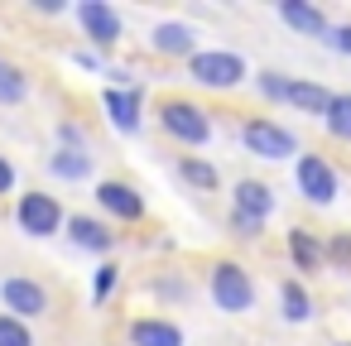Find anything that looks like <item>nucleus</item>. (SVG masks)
I'll return each mask as SVG.
<instances>
[{
    "label": "nucleus",
    "instance_id": "obj_29",
    "mask_svg": "<svg viewBox=\"0 0 351 346\" xmlns=\"http://www.w3.org/2000/svg\"><path fill=\"white\" fill-rule=\"evenodd\" d=\"M231 231H236V236H245V240H255L265 226H260V221H250V217H236V212H231Z\"/></svg>",
    "mask_w": 351,
    "mask_h": 346
},
{
    "label": "nucleus",
    "instance_id": "obj_11",
    "mask_svg": "<svg viewBox=\"0 0 351 346\" xmlns=\"http://www.w3.org/2000/svg\"><path fill=\"white\" fill-rule=\"evenodd\" d=\"M231 212L236 217H250V221H269V212H274V188L269 183H260V178H241L236 188H231Z\"/></svg>",
    "mask_w": 351,
    "mask_h": 346
},
{
    "label": "nucleus",
    "instance_id": "obj_7",
    "mask_svg": "<svg viewBox=\"0 0 351 346\" xmlns=\"http://www.w3.org/2000/svg\"><path fill=\"white\" fill-rule=\"evenodd\" d=\"M0 308H5L10 317L29 322V317H44L49 312V288L29 274H10V279H0Z\"/></svg>",
    "mask_w": 351,
    "mask_h": 346
},
{
    "label": "nucleus",
    "instance_id": "obj_12",
    "mask_svg": "<svg viewBox=\"0 0 351 346\" xmlns=\"http://www.w3.org/2000/svg\"><path fill=\"white\" fill-rule=\"evenodd\" d=\"M149 49L164 53V58H193V53H197V34H193V25H183V20H159V25L149 29Z\"/></svg>",
    "mask_w": 351,
    "mask_h": 346
},
{
    "label": "nucleus",
    "instance_id": "obj_1",
    "mask_svg": "<svg viewBox=\"0 0 351 346\" xmlns=\"http://www.w3.org/2000/svg\"><path fill=\"white\" fill-rule=\"evenodd\" d=\"M188 77L197 87H207V92H236L250 77V68H245V58L236 49H197L188 58Z\"/></svg>",
    "mask_w": 351,
    "mask_h": 346
},
{
    "label": "nucleus",
    "instance_id": "obj_24",
    "mask_svg": "<svg viewBox=\"0 0 351 346\" xmlns=\"http://www.w3.org/2000/svg\"><path fill=\"white\" fill-rule=\"evenodd\" d=\"M0 346H34V332H29V322L10 317V312H0Z\"/></svg>",
    "mask_w": 351,
    "mask_h": 346
},
{
    "label": "nucleus",
    "instance_id": "obj_17",
    "mask_svg": "<svg viewBox=\"0 0 351 346\" xmlns=\"http://www.w3.org/2000/svg\"><path fill=\"white\" fill-rule=\"evenodd\" d=\"M49 173L63 178V183H82V178H92V154L87 149H53Z\"/></svg>",
    "mask_w": 351,
    "mask_h": 346
},
{
    "label": "nucleus",
    "instance_id": "obj_32",
    "mask_svg": "<svg viewBox=\"0 0 351 346\" xmlns=\"http://www.w3.org/2000/svg\"><path fill=\"white\" fill-rule=\"evenodd\" d=\"M337 346H351V341H337Z\"/></svg>",
    "mask_w": 351,
    "mask_h": 346
},
{
    "label": "nucleus",
    "instance_id": "obj_30",
    "mask_svg": "<svg viewBox=\"0 0 351 346\" xmlns=\"http://www.w3.org/2000/svg\"><path fill=\"white\" fill-rule=\"evenodd\" d=\"M5 193H15V164L0 154V197H5Z\"/></svg>",
    "mask_w": 351,
    "mask_h": 346
},
{
    "label": "nucleus",
    "instance_id": "obj_28",
    "mask_svg": "<svg viewBox=\"0 0 351 346\" xmlns=\"http://www.w3.org/2000/svg\"><path fill=\"white\" fill-rule=\"evenodd\" d=\"M332 53H341V58H351V25H332V34L322 39Z\"/></svg>",
    "mask_w": 351,
    "mask_h": 346
},
{
    "label": "nucleus",
    "instance_id": "obj_8",
    "mask_svg": "<svg viewBox=\"0 0 351 346\" xmlns=\"http://www.w3.org/2000/svg\"><path fill=\"white\" fill-rule=\"evenodd\" d=\"M73 15H77L82 34L92 39V49H116V44H121V34H125L121 15L106 5V0H77V5H73Z\"/></svg>",
    "mask_w": 351,
    "mask_h": 346
},
{
    "label": "nucleus",
    "instance_id": "obj_10",
    "mask_svg": "<svg viewBox=\"0 0 351 346\" xmlns=\"http://www.w3.org/2000/svg\"><path fill=\"white\" fill-rule=\"evenodd\" d=\"M140 106H145V92L140 87H106L101 92V111H106V121L121 130V135H140Z\"/></svg>",
    "mask_w": 351,
    "mask_h": 346
},
{
    "label": "nucleus",
    "instance_id": "obj_13",
    "mask_svg": "<svg viewBox=\"0 0 351 346\" xmlns=\"http://www.w3.org/2000/svg\"><path fill=\"white\" fill-rule=\"evenodd\" d=\"M63 231H68V240L77 245V250H92V255H111L116 250V231L106 226V221H97V217H68L63 221Z\"/></svg>",
    "mask_w": 351,
    "mask_h": 346
},
{
    "label": "nucleus",
    "instance_id": "obj_9",
    "mask_svg": "<svg viewBox=\"0 0 351 346\" xmlns=\"http://www.w3.org/2000/svg\"><path fill=\"white\" fill-rule=\"evenodd\" d=\"M97 207L111 217V221H145V197L135 183L125 178H101L97 183Z\"/></svg>",
    "mask_w": 351,
    "mask_h": 346
},
{
    "label": "nucleus",
    "instance_id": "obj_18",
    "mask_svg": "<svg viewBox=\"0 0 351 346\" xmlns=\"http://www.w3.org/2000/svg\"><path fill=\"white\" fill-rule=\"evenodd\" d=\"M178 178H183L193 193H217V183H221L217 164H207V159H197V154H183V159H178Z\"/></svg>",
    "mask_w": 351,
    "mask_h": 346
},
{
    "label": "nucleus",
    "instance_id": "obj_20",
    "mask_svg": "<svg viewBox=\"0 0 351 346\" xmlns=\"http://www.w3.org/2000/svg\"><path fill=\"white\" fill-rule=\"evenodd\" d=\"M289 255H293V269H317L322 264V240L313 236V231H303V226H293L289 231Z\"/></svg>",
    "mask_w": 351,
    "mask_h": 346
},
{
    "label": "nucleus",
    "instance_id": "obj_15",
    "mask_svg": "<svg viewBox=\"0 0 351 346\" xmlns=\"http://www.w3.org/2000/svg\"><path fill=\"white\" fill-rule=\"evenodd\" d=\"M327 101H332V92H327L322 82H313V77H289V87H284V106H293V111H303V116H317V121H322Z\"/></svg>",
    "mask_w": 351,
    "mask_h": 346
},
{
    "label": "nucleus",
    "instance_id": "obj_5",
    "mask_svg": "<svg viewBox=\"0 0 351 346\" xmlns=\"http://www.w3.org/2000/svg\"><path fill=\"white\" fill-rule=\"evenodd\" d=\"M293 188L303 193V202L332 207L337 193H341V178H337L332 159H322V154H298V159H293Z\"/></svg>",
    "mask_w": 351,
    "mask_h": 346
},
{
    "label": "nucleus",
    "instance_id": "obj_4",
    "mask_svg": "<svg viewBox=\"0 0 351 346\" xmlns=\"http://www.w3.org/2000/svg\"><path fill=\"white\" fill-rule=\"evenodd\" d=\"M241 145H245V154L269 159V164L298 159V135H293V130H284L279 121H265V116L241 121Z\"/></svg>",
    "mask_w": 351,
    "mask_h": 346
},
{
    "label": "nucleus",
    "instance_id": "obj_14",
    "mask_svg": "<svg viewBox=\"0 0 351 346\" xmlns=\"http://www.w3.org/2000/svg\"><path fill=\"white\" fill-rule=\"evenodd\" d=\"M279 20H284L289 29L308 34V39H327V34H332V20H327L317 5H308V0H279Z\"/></svg>",
    "mask_w": 351,
    "mask_h": 346
},
{
    "label": "nucleus",
    "instance_id": "obj_21",
    "mask_svg": "<svg viewBox=\"0 0 351 346\" xmlns=\"http://www.w3.org/2000/svg\"><path fill=\"white\" fill-rule=\"evenodd\" d=\"M279 312H284L289 322H308V317H313V298H308L303 279H284V284H279Z\"/></svg>",
    "mask_w": 351,
    "mask_h": 346
},
{
    "label": "nucleus",
    "instance_id": "obj_22",
    "mask_svg": "<svg viewBox=\"0 0 351 346\" xmlns=\"http://www.w3.org/2000/svg\"><path fill=\"white\" fill-rule=\"evenodd\" d=\"M29 97V77L15 63H0V106H20Z\"/></svg>",
    "mask_w": 351,
    "mask_h": 346
},
{
    "label": "nucleus",
    "instance_id": "obj_19",
    "mask_svg": "<svg viewBox=\"0 0 351 346\" xmlns=\"http://www.w3.org/2000/svg\"><path fill=\"white\" fill-rule=\"evenodd\" d=\"M322 130L341 145H351V92H332L327 111H322Z\"/></svg>",
    "mask_w": 351,
    "mask_h": 346
},
{
    "label": "nucleus",
    "instance_id": "obj_6",
    "mask_svg": "<svg viewBox=\"0 0 351 346\" xmlns=\"http://www.w3.org/2000/svg\"><path fill=\"white\" fill-rule=\"evenodd\" d=\"M15 221H20V231H25V236L49 240V236H58V231H63L68 212H63V202H58L53 193H20V202H15Z\"/></svg>",
    "mask_w": 351,
    "mask_h": 346
},
{
    "label": "nucleus",
    "instance_id": "obj_3",
    "mask_svg": "<svg viewBox=\"0 0 351 346\" xmlns=\"http://www.w3.org/2000/svg\"><path fill=\"white\" fill-rule=\"evenodd\" d=\"M207 293H212V303H217L221 312H231V317H241V312L255 308V279H250L245 264H236V260H217V264H212Z\"/></svg>",
    "mask_w": 351,
    "mask_h": 346
},
{
    "label": "nucleus",
    "instance_id": "obj_26",
    "mask_svg": "<svg viewBox=\"0 0 351 346\" xmlns=\"http://www.w3.org/2000/svg\"><path fill=\"white\" fill-rule=\"evenodd\" d=\"M284 87H289L284 73H255V92H260L265 101H279V106H284Z\"/></svg>",
    "mask_w": 351,
    "mask_h": 346
},
{
    "label": "nucleus",
    "instance_id": "obj_16",
    "mask_svg": "<svg viewBox=\"0 0 351 346\" xmlns=\"http://www.w3.org/2000/svg\"><path fill=\"white\" fill-rule=\"evenodd\" d=\"M125 336L130 346H183V327L169 317H135Z\"/></svg>",
    "mask_w": 351,
    "mask_h": 346
},
{
    "label": "nucleus",
    "instance_id": "obj_2",
    "mask_svg": "<svg viewBox=\"0 0 351 346\" xmlns=\"http://www.w3.org/2000/svg\"><path fill=\"white\" fill-rule=\"evenodd\" d=\"M159 130L169 140H178L183 149H202L212 140V116H207V106H197L188 97H169V101H159Z\"/></svg>",
    "mask_w": 351,
    "mask_h": 346
},
{
    "label": "nucleus",
    "instance_id": "obj_27",
    "mask_svg": "<svg viewBox=\"0 0 351 346\" xmlns=\"http://www.w3.org/2000/svg\"><path fill=\"white\" fill-rule=\"evenodd\" d=\"M58 149H87V130L77 121H58Z\"/></svg>",
    "mask_w": 351,
    "mask_h": 346
},
{
    "label": "nucleus",
    "instance_id": "obj_31",
    "mask_svg": "<svg viewBox=\"0 0 351 346\" xmlns=\"http://www.w3.org/2000/svg\"><path fill=\"white\" fill-rule=\"evenodd\" d=\"M73 63H77V68H101V58H97V53H87V49H82V53H73Z\"/></svg>",
    "mask_w": 351,
    "mask_h": 346
},
{
    "label": "nucleus",
    "instance_id": "obj_25",
    "mask_svg": "<svg viewBox=\"0 0 351 346\" xmlns=\"http://www.w3.org/2000/svg\"><path fill=\"white\" fill-rule=\"evenodd\" d=\"M116 284H121V264L106 260V264L97 269V279H92V303H106V298L116 293Z\"/></svg>",
    "mask_w": 351,
    "mask_h": 346
},
{
    "label": "nucleus",
    "instance_id": "obj_23",
    "mask_svg": "<svg viewBox=\"0 0 351 346\" xmlns=\"http://www.w3.org/2000/svg\"><path fill=\"white\" fill-rule=\"evenodd\" d=\"M322 260H327L332 269H346V274H351V231L327 236V240H322Z\"/></svg>",
    "mask_w": 351,
    "mask_h": 346
}]
</instances>
